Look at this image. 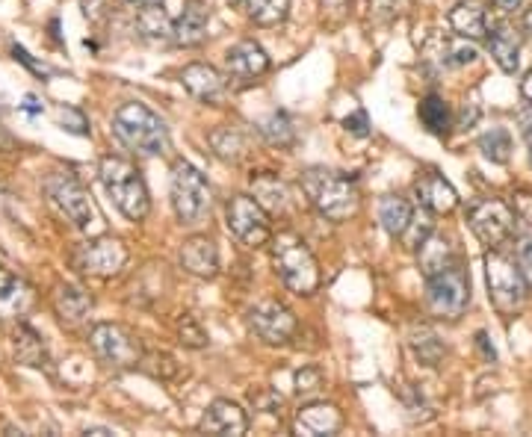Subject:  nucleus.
<instances>
[{
    "label": "nucleus",
    "mask_w": 532,
    "mask_h": 437,
    "mask_svg": "<svg viewBox=\"0 0 532 437\" xmlns=\"http://www.w3.org/2000/svg\"><path fill=\"white\" fill-rule=\"evenodd\" d=\"M113 133L136 157H163L169 151V127L139 101H128L116 110Z\"/></svg>",
    "instance_id": "obj_1"
},
{
    "label": "nucleus",
    "mask_w": 532,
    "mask_h": 437,
    "mask_svg": "<svg viewBox=\"0 0 532 437\" xmlns=\"http://www.w3.org/2000/svg\"><path fill=\"white\" fill-rule=\"evenodd\" d=\"M302 192L308 195L311 207L332 219V222H343L349 216H355L358 204H361V195L358 187L349 175L343 172H332V169H305L302 178Z\"/></svg>",
    "instance_id": "obj_2"
},
{
    "label": "nucleus",
    "mask_w": 532,
    "mask_h": 437,
    "mask_svg": "<svg viewBox=\"0 0 532 437\" xmlns=\"http://www.w3.org/2000/svg\"><path fill=\"white\" fill-rule=\"evenodd\" d=\"M272 266L278 278L284 281V287L293 290L296 296H314L320 290V281H323L320 263L299 234L284 231L272 237Z\"/></svg>",
    "instance_id": "obj_3"
},
{
    "label": "nucleus",
    "mask_w": 532,
    "mask_h": 437,
    "mask_svg": "<svg viewBox=\"0 0 532 437\" xmlns=\"http://www.w3.org/2000/svg\"><path fill=\"white\" fill-rule=\"evenodd\" d=\"M101 184L107 189V195L113 198V204L119 207L122 216H128L131 222H142L151 213V195L142 181V172L125 157H104L101 160Z\"/></svg>",
    "instance_id": "obj_4"
},
{
    "label": "nucleus",
    "mask_w": 532,
    "mask_h": 437,
    "mask_svg": "<svg viewBox=\"0 0 532 437\" xmlns=\"http://www.w3.org/2000/svg\"><path fill=\"white\" fill-rule=\"evenodd\" d=\"M172 207L181 225L196 228L213 210V189L199 169L187 160L172 166Z\"/></svg>",
    "instance_id": "obj_5"
},
{
    "label": "nucleus",
    "mask_w": 532,
    "mask_h": 437,
    "mask_svg": "<svg viewBox=\"0 0 532 437\" xmlns=\"http://www.w3.org/2000/svg\"><path fill=\"white\" fill-rule=\"evenodd\" d=\"M485 278H488V296H491L497 313L515 316L524 308L530 287L524 281V272H521L518 260H512L500 249H488V254H485Z\"/></svg>",
    "instance_id": "obj_6"
},
{
    "label": "nucleus",
    "mask_w": 532,
    "mask_h": 437,
    "mask_svg": "<svg viewBox=\"0 0 532 437\" xmlns=\"http://www.w3.org/2000/svg\"><path fill=\"white\" fill-rule=\"evenodd\" d=\"M467 305H470V278L459 260L450 269L426 278V308L435 319L456 322L465 316Z\"/></svg>",
    "instance_id": "obj_7"
},
{
    "label": "nucleus",
    "mask_w": 532,
    "mask_h": 437,
    "mask_svg": "<svg viewBox=\"0 0 532 437\" xmlns=\"http://www.w3.org/2000/svg\"><path fill=\"white\" fill-rule=\"evenodd\" d=\"M467 222L473 237L488 246V249H500L503 243L512 240L515 225H518V213L509 201L503 198H482L467 210Z\"/></svg>",
    "instance_id": "obj_8"
},
{
    "label": "nucleus",
    "mask_w": 532,
    "mask_h": 437,
    "mask_svg": "<svg viewBox=\"0 0 532 437\" xmlns=\"http://www.w3.org/2000/svg\"><path fill=\"white\" fill-rule=\"evenodd\" d=\"M89 343L95 349V355L119 370H131L142 361V343L133 334L131 328L119 325V322H101L89 331Z\"/></svg>",
    "instance_id": "obj_9"
},
{
    "label": "nucleus",
    "mask_w": 532,
    "mask_h": 437,
    "mask_svg": "<svg viewBox=\"0 0 532 437\" xmlns=\"http://www.w3.org/2000/svg\"><path fill=\"white\" fill-rule=\"evenodd\" d=\"M45 195H48V201L57 207V213L66 216L74 228L89 231V228L95 225V207H92V201H89V192L83 189V184H80L74 175H66V172L48 175Z\"/></svg>",
    "instance_id": "obj_10"
},
{
    "label": "nucleus",
    "mask_w": 532,
    "mask_h": 437,
    "mask_svg": "<svg viewBox=\"0 0 532 437\" xmlns=\"http://www.w3.org/2000/svg\"><path fill=\"white\" fill-rule=\"evenodd\" d=\"M228 231L249 249H261L272 243V228H269V213L255 201V195H234L225 210Z\"/></svg>",
    "instance_id": "obj_11"
},
{
    "label": "nucleus",
    "mask_w": 532,
    "mask_h": 437,
    "mask_svg": "<svg viewBox=\"0 0 532 437\" xmlns=\"http://www.w3.org/2000/svg\"><path fill=\"white\" fill-rule=\"evenodd\" d=\"M128 246L116 237H95L89 243H80L74 251V266L83 275L92 278H110L119 275L128 266Z\"/></svg>",
    "instance_id": "obj_12"
},
{
    "label": "nucleus",
    "mask_w": 532,
    "mask_h": 437,
    "mask_svg": "<svg viewBox=\"0 0 532 437\" xmlns=\"http://www.w3.org/2000/svg\"><path fill=\"white\" fill-rule=\"evenodd\" d=\"M249 328H252V334L258 340H264L266 346H284V343H290L296 337L299 319L278 299H261L249 311Z\"/></svg>",
    "instance_id": "obj_13"
},
{
    "label": "nucleus",
    "mask_w": 532,
    "mask_h": 437,
    "mask_svg": "<svg viewBox=\"0 0 532 437\" xmlns=\"http://www.w3.org/2000/svg\"><path fill=\"white\" fill-rule=\"evenodd\" d=\"M199 429L204 435L240 437L249 432V414L231 399H216L207 405L204 417L199 420Z\"/></svg>",
    "instance_id": "obj_14"
},
{
    "label": "nucleus",
    "mask_w": 532,
    "mask_h": 437,
    "mask_svg": "<svg viewBox=\"0 0 532 437\" xmlns=\"http://www.w3.org/2000/svg\"><path fill=\"white\" fill-rule=\"evenodd\" d=\"M181 83L184 89L199 98L204 104H219L228 92V80L219 68L207 63H190L184 71H181Z\"/></svg>",
    "instance_id": "obj_15"
},
{
    "label": "nucleus",
    "mask_w": 532,
    "mask_h": 437,
    "mask_svg": "<svg viewBox=\"0 0 532 437\" xmlns=\"http://www.w3.org/2000/svg\"><path fill=\"white\" fill-rule=\"evenodd\" d=\"M225 71L234 80H255L269 71V57L258 42H237L225 51Z\"/></svg>",
    "instance_id": "obj_16"
},
{
    "label": "nucleus",
    "mask_w": 532,
    "mask_h": 437,
    "mask_svg": "<svg viewBox=\"0 0 532 437\" xmlns=\"http://www.w3.org/2000/svg\"><path fill=\"white\" fill-rule=\"evenodd\" d=\"M181 266L190 275L204 278V281L216 278L219 275V249H216V243L210 237H201V234L184 240V246H181Z\"/></svg>",
    "instance_id": "obj_17"
},
{
    "label": "nucleus",
    "mask_w": 532,
    "mask_h": 437,
    "mask_svg": "<svg viewBox=\"0 0 532 437\" xmlns=\"http://www.w3.org/2000/svg\"><path fill=\"white\" fill-rule=\"evenodd\" d=\"M252 189H255V201L264 207L269 216H290L293 213V195H290V187L272 175V172H264V175H255L252 178Z\"/></svg>",
    "instance_id": "obj_18"
},
{
    "label": "nucleus",
    "mask_w": 532,
    "mask_h": 437,
    "mask_svg": "<svg viewBox=\"0 0 532 437\" xmlns=\"http://www.w3.org/2000/svg\"><path fill=\"white\" fill-rule=\"evenodd\" d=\"M343 429V414L332 402H314L296 414L299 435H337Z\"/></svg>",
    "instance_id": "obj_19"
},
{
    "label": "nucleus",
    "mask_w": 532,
    "mask_h": 437,
    "mask_svg": "<svg viewBox=\"0 0 532 437\" xmlns=\"http://www.w3.org/2000/svg\"><path fill=\"white\" fill-rule=\"evenodd\" d=\"M30 308H33L30 284L0 266V319H21Z\"/></svg>",
    "instance_id": "obj_20"
},
{
    "label": "nucleus",
    "mask_w": 532,
    "mask_h": 437,
    "mask_svg": "<svg viewBox=\"0 0 532 437\" xmlns=\"http://www.w3.org/2000/svg\"><path fill=\"white\" fill-rule=\"evenodd\" d=\"M417 198H420V204L426 210H432L438 216H447V213H453L459 207V192H456V187L447 178L435 175V172H429V175H423L417 181Z\"/></svg>",
    "instance_id": "obj_21"
},
{
    "label": "nucleus",
    "mask_w": 532,
    "mask_h": 437,
    "mask_svg": "<svg viewBox=\"0 0 532 437\" xmlns=\"http://www.w3.org/2000/svg\"><path fill=\"white\" fill-rule=\"evenodd\" d=\"M207 21H210V12L207 6H201L199 0H187L184 3V12L178 15L175 21V36L172 42L181 45V48H196L207 39Z\"/></svg>",
    "instance_id": "obj_22"
},
{
    "label": "nucleus",
    "mask_w": 532,
    "mask_h": 437,
    "mask_svg": "<svg viewBox=\"0 0 532 437\" xmlns=\"http://www.w3.org/2000/svg\"><path fill=\"white\" fill-rule=\"evenodd\" d=\"M450 27L456 30V36L462 39H485L488 33V9L482 0H459L450 12Z\"/></svg>",
    "instance_id": "obj_23"
},
{
    "label": "nucleus",
    "mask_w": 532,
    "mask_h": 437,
    "mask_svg": "<svg viewBox=\"0 0 532 437\" xmlns=\"http://www.w3.org/2000/svg\"><path fill=\"white\" fill-rule=\"evenodd\" d=\"M54 311L60 316L63 325H80L86 319V313L92 311V296L74 284H60L54 290Z\"/></svg>",
    "instance_id": "obj_24"
},
{
    "label": "nucleus",
    "mask_w": 532,
    "mask_h": 437,
    "mask_svg": "<svg viewBox=\"0 0 532 437\" xmlns=\"http://www.w3.org/2000/svg\"><path fill=\"white\" fill-rule=\"evenodd\" d=\"M485 45H488V54L494 57V63L500 65L506 74L518 71V65H521V42H518L512 27H506V24L494 27Z\"/></svg>",
    "instance_id": "obj_25"
},
{
    "label": "nucleus",
    "mask_w": 532,
    "mask_h": 437,
    "mask_svg": "<svg viewBox=\"0 0 532 437\" xmlns=\"http://www.w3.org/2000/svg\"><path fill=\"white\" fill-rule=\"evenodd\" d=\"M210 148H213V154H216L219 160L237 166V163H243V160L249 157V136H246L240 127H216V130L210 133Z\"/></svg>",
    "instance_id": "obj_26"
},
{
    "label": "nucleus",
    "mask_w": 532,
    "mask_h": 437,
    "mask_svg": "<svg viewBox=\"0 0 532 437\" xmlns=\"http://www.w3.org/2000/svg\"><path fill=\"white\" fill-rule=\"evenodd\" d=\"M12 352H15V361L24 364V367H33V370L48 367V349H45L42 337L24 322L12 334Z\"/></svg>",
    "instance_id": "obj_27"
},
{
    "label": "nucleus",
    "mask_w": 532,
    "mask_h": 437,
    "mask_svg": "<svg viewBox=\"0 0 532 437\" xmlns=\"http://www.w3.org/2000/svg\"><path fill=\"white\" fill-rule=\"evenodd\" d=\"M453 263H456V251L450 246V240L441 237V234H432V237L417 249V266H420L423 278H432V275L450 269Z\"/></svg>",
    "instance_id": "obj_28"
},
{
    "label": "nucleus",
    "mask_w": 532,
    "mask_h": 437,
    "mask_svg": "<svg viewBox=\"0 0 532 437\" xmlns=\"http://www.w3.org/2000/svg\"><path fill=\"white\" fill-rule=\"evenodd\" d=\"M136 30L148 39V42H169L175 36V21L166 15L163 3L157 6H142L136 12Z\"/></svg>",
    "instance_id": "obj_29"
},
{
    "label": "nucleus",
    "mask_w": 532,
    "mask_h": 437,
    "mask_svg": "<svg viewBox=\"0 0 532 437\" xmlns=\"http://www.w3.org/2000/svg\"><path fill=\"white\" fill-rule=\"evenodd\" d=\"M435 45H438V54H432V51H426V54H429V60H435L441 68H462V65L479 60V51L470 45V39H462V36L435 39Z\"/></svg>",
    "instance_id": "obj_30"
},
{
    "label": "nucleus",
    "mask_w": 532,
    "mask_h": 437,
    "mask_svg": "<svg viewBox=\"0 0 532 437\" xmlns=\"http://www.w3.org/2000/svg\"><path fill=\"white\" fill-rule=\"evenodd\" d=\"M411 216H414L411 204H408L405 198H399V195H385V198L379 201V222H382V228H385L391 237H402V234L408 231Z\"/></svg>",
    "instance_id": "obj_31"
},
{
    "label": "nucleus",
    "mask_w": 532,
    "mask_h": 437,
    "mask_svg": "<svg viewBox=\"0 0 532 437\" xmlns=\"http://www.w3.org/2000/svg\"><path fill=\"white\" fill-rule=\"evenodd\" d=\"M408 346H411L414 358H417L420 364H426V367H438L441 358H444V343H441L438 334H435L432 328H426V325H420V328H414V331L408 334Z\"/></svg>",
    "instance_id": "obj_32"
},
{
    "label": "nucleus",
    "mask_w": 532,
    "mask_h": 437,
    "mask_svg": "<svg viewBox=\"0 0 532 437\" xmlns=\"http://www.w3.org/2000/svg\"><path fill=\"white\" fill-rule=\"evenodd\" d=\"M420 122H423V127H426L429 133L444 136V133L450 130V125H453V116H450L447 101H444L441 95H426V98L420 101Z\"/></svg>",
    "instance_id": "obj_33"
},
{
    "label": "nucleus",
    "mask_w": 532,
    "mask_h": 437,
    "mask_svg": "<svg viewBox=\"0 0 532 437\" xmlns=\"http://www.w3.org/2000/svg\"><path fill=\"white\" fill-rule=\"evenodd\" d=\"M261 136H264L269 145H275V148H290L293 142H296V125H293V119L287 116V113H272V116H266L264 122H261Z\"/></svg>",
    "instance_id": "obj_34"
},
{
    "label": "nucleus",
    "mask_w": 532,
    "mask_h": 437,
    "mask_svg": "<svg viewBox=\"0 0 532 437\" xmlns=\"http://www.w3.org/2000/svg\"><path fill=\"white\" fill-rule=\"evenodd\" d=\"M479 148H482V154H485L491 163L503 166V163H509V157H512V136H509L506 127H491L488 133L479 136Z\"/></svg>",
    "instance_id": "obj_35"
},
{
    "label": "nucleus",
    "mask_w": 532,
    "mask_h": 437,
    "mask_svg": "<svg viewBox=\"0 0 532 437\" xmlns=\"http://www.w3.org/2000/svg\"><path fill=\"white\" fill-rule=\"evenodd\" d=\"M435 234V222H432V210H426L423 204H420V210H414V216H411V225H408V231L399 237L402 243H405V249L417 251L429 237Z\"/></svg>",
    "instance_id": "obj_36"
},
{
    "label": "nucleus",
    "mask_w": 532,
    "mask_h": 437,
    "mask_svg": "<svg viewBox=\"0 0 532 437\" xmlns=\"http://www.w3.org/2000/svg\"><path fill=\"white\" fill-rule=\"evenodd\" d=\"M249 9V18L261 27H275L287 18V9H290V0H249L246 3Z\"/></svg>",
    "instance_id": "obj_37"
},
{
    "label": "nucleus",
    "mask_w": 532,
    "mask_h": 437,
    "mask_svg": "<svg viewBox=\"0 0 532 437\" xmlns=\"http://www.w3.org/2000/svg\"><path fill=\"white\" fill-rule=\"evenodd\" d=\"M326 387V375L320 367H314V364H308V367H302L299 373H296V393L299 396H314V393H320Z\"/></svg>",
    "instance_id": "obj_38"
},
{
    "label": "nucleus",
    "mask_w": 532,
    "mask_h": 437,
    "mask_svg": "<svg viewBox=\"0 0 532 437\" xmlns=\"http://www.w3.org/2000/svg\"><path fill=\"white\" fill-rule=\"evenodd\" d=\"M178 337H181V343L190 346V349H204V346H207V331L201 328L196 316H184V319L178 322Z\"/></svg>",
    "instance_id": "obj_39"
},
{
    "label": "nucleus",
    "mask_w": 532,
    "mask_h": 437,
    "mask_svg": "<svg viewBox=\"0 0 532 437\" xmlns=\"http://www.w3.org/2000/svg\"><path fill=\"white\" fill-rule=\"evenodd\" d=\"M57 122L66 127L68 133L89 136V119H86L77 107H60V110H57Z\"/></svg>",
    "instance_id": "obj_40"
},
{
    "label": "nucleus",
    "mask_w": 532,
    "mask_h": 437,
    "mask_svg": "<svg viewBox=\"0 0 532 437\" xmlns=\"http://www.w3.org/2000/svg\"><path fill=\"white\" fill-rule=\"evenodd\" d=\"M249 399H252V405H255L258 411H264V414H281V405H284V399H281L275 390H269V387L252 390Z\"/></svg>",
    "instance_id": "obj_41"
},
{
    "label": "nucleus",
    "mask_w": 532,
    "mask_h": 437,
    "mask_svg": "<svg viewBox=\"0 0 532 437\" xmlns=\"http://www.w3.org/2000/svg\"><path fill=\"white\" fill-rule=\"evenodd\" d=\"M515 260H518V266H521V272H524V281H527V287H530L532 293V237H521V240H518Z\"/></svg>",
    "instance_id": "obj_42"
},
{
    "label": "nucleus",
    "mask_w": 532,
    "mask_h": 437,
    "mask_svg": "<svg viewBox=\"0 0 532 437\" xmlns=\"http://www.w3.org/2000/svg\"><path fill=\"white\" fill-rule=\"evenodd\" d=\"M349 3L352 0H320V6H323V15L337 24V21H343L346 18V12H349Z\"/></svg>",
    "instance_id": "obj_43"
},
{
    "label": "nucleus",
    "mask_w": 532,
    "mask_h": 437,
    "mask_svg": "<svg viewBox=\"0 0 532 437\" xmlns=\"http://www.w3.org/2000/svg\"><path fill=\"white\" fill-rule=\"evenodd\" d=\"M343 127H346L349 133H355V136H370V122H367V113H364V110H358V113L346 116Z\"/></svg>",
    "instance_id": "obj_44"
},
{
    "label": "nucleus",
    "mask_w": 532,
    "mask_h": 437,
    "mask_svg": "<svg viewBox=\"0 0 532 437\" xmlns=\"http://www.w3.org/2000/svg\"><path fill=\"white\" fill-rule=\"evenodd\" d=\"M12 57H15V60H18V63H24V65H27V68H30V71H36V74H48V68H45V65H42V63H36V60H33V57H30V54H27V51H24V48H18V45H15V48H12Z\"/></svg>",
    "instance_id": "obj_45"
},
{
    "label": "nucleus",
    "mask_w": 532,
    "mask_h": 437,
    "mask_svg": "<svg viewBox=\"0 0 532 437\" xmlns=\"http://www.w3.org/2000/svg\"><path fill=\"white\" fill-rule=\"evenodd\" d=\"M21 110H24V113H27L30 119H36V116H42L45 104H42V101H39L36 95H27V98H24V104H21Z\"/></svg>",
    "instance_id": "obj_46"
},
{
    "label": "nucleus",
    "mask_w": 532,
    "mask_h": 437,
    "mask_svg": "<svg viewBox=\"0 0 532 437\" xmlns=\"http://www.w3.org/2000/svg\"><path fill=\"white\" fill-rule=\"evenodd\" d=\"M494 6L503 9V12H518L524 6V0H494Z\"/></svg>",
    "instance_id": "obj_47"
},
{
    "label": "nucleus",
    "mask_w": 532,
    "mask_h": 437,
    "mask_svg": "<svg viewBox=\"0 0 532 437\" xmlns=\"http://www.w3.org/2000/svg\"><path fill=\"white\" fill-rule=\"evenodd\" d=\"M476 340H479V346H482V352H485V358H488V361H494V358H497V352H494V349H491V346L485 343V334H482V331L476 334Z\"/></svg>",
    "instance_id": "obj_48"
},
{
    "label": "nucleus",
    "mask_w": 532,
    "mask_h": 437,
    "mask_svg": "<svg viewBox=\"0 0 532 437\" xmlns=\"http://www.w3.org/2000/svg\"><path fill=\"white\" fill-rule=\"evenodd\" d=\"M521 95H524L527 101H532V71L524 77V80H521Z\"/></svg>",
    "instance_id": "obj_49"
},
{
    "label": "nucleus",
    "mask_w": 532,
    "mask_h": 437,
    "mask_svg": "<svg viewBox=\"0 0 532 437\" xmlns=\"http://www.w3.org/2000/svg\"><path fill=\"white\" fill-rule=\"evenodd\" d=\"M125 3H131V6H157V3H163V0H125Z\"/></svg>",
    "instance_id": "obj_50"
},
{
    "label": "nucleus",
    "mask_w": 532,
    "mask_h": 437,
    "mask_svg": "<svg viewBox=\"0 0 532 437\" xmlns=\"http://www.w3.org/2000/svg\"><path fill=\"white\" fill-rule=\"evenodd\" d=\"M524 33H527V36L532 39V9L527 12V15H524Z\"/></svg>",
    "instance_id": "obj_51"
},
{
    "label": "nucleus",
    "mask_w": 532,
    "mask_h": 437,
    "mask_svg": "<svg viewBox=\"0 0 532 437\" xmlns=\"http://www.w3.org/2000/svg\"><path fill=\"white\" fill-rule=\"evenodd\" d=\"M86 435H113V432H110V429H86Z\"/></svg>",
    "instance_id": "obj_52"
},
{
    "label": "nucleus",
    "mask_w": 532,
    "mask_h": 437,
    "mask_svg": "<svg viewBox=\"0 0 532 437\" xmlns=\"http://www.w3.org/2000/svg\"><path fill=\"white\" fill-rule=\"evenodd\" d=\"M524 133H527V145H530V157H532V125L527 127V130H524Z\"/></svg>",
    "instance_id": "obj_53"
},
{
    "label": "nucleus",
    "mask_w": 532,
    "mask_h": 437,
    "mask_svg": "<svg viewBox=\"0 0 532 437\" xmlns=\"http://www.w3.org/2000/svg\"><path fill=\"white\" fill-rule=\"evenodd\" d=\"M228 3H231V6H246L249 0H228Z\"/></svg>",
    "instance_id": "obj_54"
}]
</instances>
